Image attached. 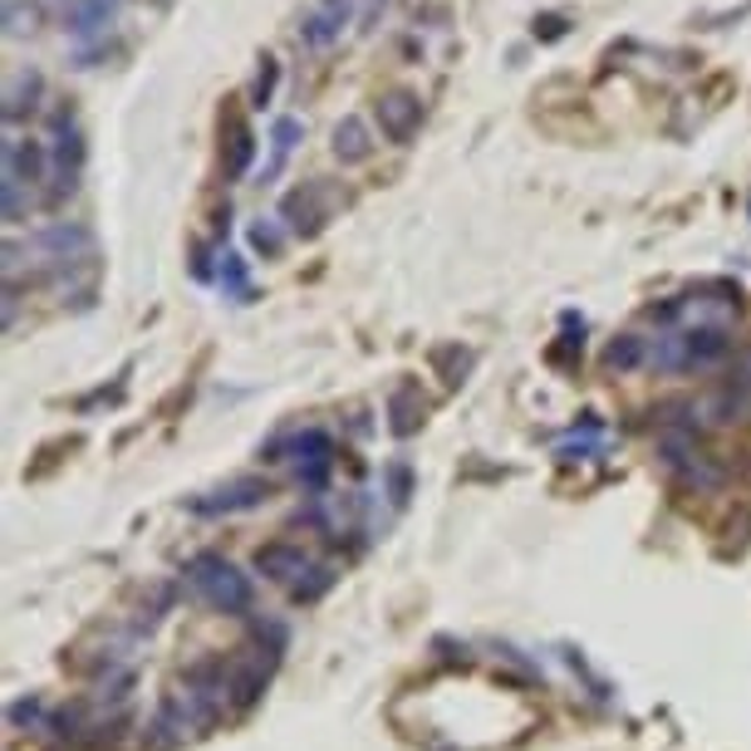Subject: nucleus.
I'll list each match as a JSON object with an SVG mask.
<instances>
[{"label":"nucleus","instance_id":"obj_23","mask_svg":"<svg viewBox=\"0 0 751 751\" xmlns=\"http://www.w3.org/2000/svg\"><path fill=\"white\" fill-rule=\"evenodd\" d=\"M732 383H742V389H751V354L742 359V369H737V379Z\"/></svg>","mask_w":751,"mask_h":751},{"label":"nucleus","instance_id":"obj_1","mask_svg":"<svg viewBox=\"0 0 751 751\" xmlns=\"http://www.w3.org/2000/svg\"><path fill=\"white\" fill-rule=\"evenodd\" d=\"M187 585L197 589L216 614H250V605H256L250 575H241L232 560H222V555H212V551H202L187 560Z\"/></svg>","mask_w":751,"mask_h":751},{"label":"nucleus","instance_id":"obj_6","mask_svg":"<svg viewBox=\"0 0 751 751\" xmlns=\"http://www.w3.org/2000/svg\"><path fill=\"white\" fill-rule=\"evenodd\" d=\"M266 496H270V482H260V476H236V482H226L222 492H212V501H192V511H202V516H222V511H250V506H260Z\"/></svg>","mask_w":751,"mask_h":751},{"label":"nucleus","instance_id":"obj_19","mask_svg":"<svg viewBox=\"0 0 751 751\" xmlns=\"http://www.w3.org/2000/svg\"><path fill=\"white\" fill-rule=\"evenodd\" d=\"M44 712V702L30 692V698H20V702H10V727H25V722H35V717Z\"/></svg>","mask_w":751,"mask_h":751},{"label":"nucleus","instance_id":"obj_2","mask_svg":"<svg viewBox=\"0 0 751 751\" xmlns=\"http://www.w3.org/2000/svg\"><path fill=\"white\" fill-rule=\"evenodd\" d=\"M295 462L300 466V476L310 486H320V476H325V466L329 457H335V442H329V432L325 428H305V432H290V438H280L276 447H270V462Z\"/></svg>","mask_w":751,"mask_h":751},{"label":"nucleus","instance_id":"obj_8","mask_svg":"<svg viewBox=\"0 0 751 751\" xmlns=\"http://www.w3.org/2000/svg\"><path fill=\"white\" fill-rule=\"evenodd\" d=\"M418 119H423V104H418L413 94H389V99L379 104L383 138H393V143H408V138H413Z\"/></svg>","mask_w":751,"mask_h":751},{"label":"nucleus","instance_id":"obj_20","mask_svg":"<svg viewBox=\"0 0 751 751\" xmlns=\"http://www.w3.org/2000/svg\"><path fill=\"white\" fill-rule=\"evenodd\" d=\"M250 246L256 250H266V256H276L280 250V232L270 222H260V226H250Z\"/></svg>","mask_w":751,"mask_h":751},{"label":"nucleus","instance_id":"obj_12","mask_svg":"<svg viewBox=\"0 0 751 751\" xmlns=\"http://www.w3.org/2000/svg\"><path fill=\"white\" fill-rule=\"evenodd\" d=\"M423 413H428V408H423V398H418V393L403 383V389L393 393V403H389L393 432H398V438H408V432H418V423H423Z\"/></svg>","mask_w":751,"mask_h":751},{"label":"nucleus","instance_id":"obj_11","mask_svg":"<svg viewBox=\"0 0 751 751\" xmlns=\"http://www.w3.org/2000/svg\"><path fill=\"white\" fill-rule=\"evenodd\" d=\"M373 153V143H369V133H363V123L359 119H344L335 128V157L339 163H363V157Z\"/></svg>","mask_w":751,"mask_h":751},{"label":"nucleus","instance_id":"obj_15","mask_svg":"<svg viewBox=\"0 0 751 751\" xmlns=\"http://www.w3.org/2000/svg\"><path fill=\"white\" fill-rule=\"evenodd\" d=\"M329 585H335V570H329V565H310V579H295L290 599H295V605H315Z\"/></svg>","mask_w":751,"mask_h":751},{"label":"nucleus","instance_id":"obj_18","mask_svg":"<svg viewBox=\"0 0 751 751\" xmlns=\"http://www.w3.org/2000/svg\"><path fill=\"white\" fill-rule=\"evenodd\" d=\"M222 286L232 290V295H241V300L250 295V286H246V266H241L236 256H226V266H222Z\"/></svg>","mask_w":751,"mask_h":751},{"label":"nucleus","instance_id":"obj_3","mask_svg":"<svg viewBox=\"0 0 751 751\" xmlns=\"http://www.w3.org/2000/svg\"><path fill=\"white\" fill-rule=\"evenodd\" d=\"M54 187H50V197L60 202L64 192H74V177H79V163H84V143H79V123L70 119V113H54Z\"/></svg>","mask_w":751,"mask_h":751},{"label":"nucleus","instance_id":"obj_5","mask_svg":"<svg viewBox=\"0 0 751 751\" xmlns=\"http://www.w3.org/2000/svg\"><path fill=\"white\" fill-rule=\"evenodd\" d=\"M6 177H16L20 187H40L54 177V157L35 138H16L6 143Z\"/></svg>","mask_w":751,"mask_h":751},{"label":"nucleus","instance_id":"obj_7","mask_svg":"<svg viewBox=\"0 0 751 751\" xmlns=\"http://www.w3.org/2000/svg\"><path fill=\"white\" fill-rule=\"evenodd\" d=\"M280 216L290 222L295 236H315V232H320V222L329 216V212H325V187H320V182H310V187L290 192L286 207H280Z\"/></svg>","mask_w":751,"mask_h":751},{"label":"nucleus","instance_id":"obj_13","mask_svg":"<svg viewBox=\"0 0 751 751\" xmlns=\"http://www.w3.org/2000/svg\"><path fill=\"white\" fill-rule=\"evenodd\" d=\"M35 99H40V74L25 70L16 84H10V94H6V119H20L25 109H35Z\"/></svg>","mask_w":751,"mask_h":751},{"label":"nucleus","instance_id":"obj_10","mask_svg":"<svg viewBox=\"0 0 751 751\" xmlns=\"http://www.w3.org/2000/svg\"><path fill=\"white\" fill-rule=\"evenodd\" d=\"M113 16H119V0H74L70 30L74 35H99L104 25H113Z\"/></svg>","mask_w":751,"mask_h":751},{"label":"nucleus","instance_id":"obj_16","mask_svg":"<svg viewBox=\"0 0 751 751\" xmlns=\"http://www.w3.org/2000/svg\"><path fill=\"white\" fill-rule=\"evenodd\" d=\"M250 153H256V138H250V128L241 119H232V157H226V167H232V177H241L250 167Z\"/></svg>","mask_w":751,"mask_h":751},{"label":"nucleus","instance_id":"obj_22","mask_svg":"<svg viewBox=\"0 0 751 751\" xmlns=\"http://www.w3.org/2000/svg\"><path fill=\"white\" fill-rule=\"evenodd\" d=\"M403 496H408V466L398 462L393 466V501H403Z\"/></svg>","mask_w":751,"mask_h":751},{"label":"nucleus","instance_id":"obj_4","mask_svg":"<svg viewBox=\"0 0 751 751\" xmlns=\"http://www.w3.org/2000/svg\"><path fill=\"white\" fill-rule=\"evenodd\" d=\"M305 570H310V555H305V545H295V541H266L256 551V575L276 579V585H295Z\"/></svg>","mask_w":751,"mask_h":751},{"label":"nucleus","instance_id":"obj_17","mask_svg":"<svg viewBox=\"0 0 751 751\" xmlns=\"http://www.w3.org/2000/svg\"><path fill=\"white\" fill-rule=\"evenodd\" d=\"M295 138H300V123H295V119H280V123H276V157H270V173H280V163L290 157Z\"/></svg>","mask_w":751,"mask_h":751},{"label":"nucleus","instance_id":"obj_9","mask_svg":"<svg viewBox=\"0 0 751 751\" xmlns=\"http://www.w3.org/2000/svg\"><path fill=\"white\" fill-rule=\"evenodd\" d=\"M682 349H688V369H708V363L727 359L732 339H727L722 325H702V329H688V335H682Z\"/></svg>","mask_w":751,"mask_h":751},{"label":"nucleus","instance_id":"obj_21","mask_svg":"<svg viewBox=\"0 0 751 751\" xmlns=\"http://www.w3.org/2000/svg\"><path fill=\"white\" fill-rule=\"evenodd\" d=\"M35 10H20V6H10V35H25V30H35Z\"/></svg>","mask_w":751,"mask_h":751},{"label":"nucleus","instance_id":"obj_14","mask_svg":"<svg viewBox=\"0 0 751 751\" xmlns=\"http://www.w3.org/2000/svg\"><path fill=\"white\" fill-rule=\"evenodd\" d=\"M605 363H609V369H619V373H634V369L644 363V339H639V335H619V339L609 344Z\"/></svg>","mask_w":751,"mask_h":751}]
</instances>
